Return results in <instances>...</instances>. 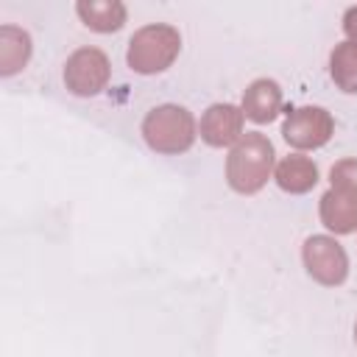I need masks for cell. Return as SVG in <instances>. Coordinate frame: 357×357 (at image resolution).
<instances>
[{"instance_id":"obj_12","label":"cell","mask_w":357,"mask_h":357,"mask_svg":"<svg viewBox=\"0 0 357 357\" xmlns=\"http://www.w3.org/2000/svg\"><path fill=\"white\" fill-rule=\"evenodd\" d=\"M31 59V36L17 25L0 28V75H14Z\"/></svg>"},{"instance_id":"obj_3","label":"cell","mask_w":357,"mask_h":357,"mask_svg":"<svg viewBox=\"0 0 357 357\" xmlns=\"http://www.w3.org/2000/svg\"><path fill=\"white\" fill-rule=\"evenodd\" d=\"M142 137L156 153H184L195 142V117L184 106L162 103L145 114Z\"/></svg>"},{"instance_id":"obj_13","label":"cell","mask_w":357,"mask_h":357,"mask_svg":"<svg viewBox=\"0 0 357 357\" xmlns=\"http://www.w3.org/2000/svg\"><path fill=\"white\" fill-rule=\"evenodd\" d=\"M329 75L340 92H357V45L340 42L329 53Z\"/></svg>"},{"instance_id":"obj_11","label":"cell","mask_w":357,"mask_h":357,"mask_svg":"<svg viewBox=\"0 0 357 357\" xmlns=\"http://www.w3.org/2000/svg\"><path fill=\"white\" fill-rule=\"evenodd\" d=\"M273 178L276 184L290 192V195H301V192H310L315 184H318V167L310 156H301V153H290L284 156L276 170H273Z\"/></svg>"},{"instance_id":"obj_8","label":"cell","mask_w":357,"mask_h":357,"mask_svg":"<svg viewBox=\"0 0 357 357\" xmlns=\"http://www.w3.org/2000/svg\"><path fill=\"white\" fill-rule=\"evenodd\" d=\"M243 114L251 120V123H271L279 109H282V89L273 78H257L245 86L243 92V103H240Z\"/></svg>"},{"instance_id":"obj_5","label":"cell","mask_w":357,"mask_h":357,"mask_svg":"<svg viewBox=\"0 0 357 357\" xmlns=\"http://www.w3.org/2000/svg\"><path fill=\"white\" fill-rule=\"evenodd\" d=\"M109 75H112V64L100 47H78L64 61V84L78 98L98 95L109 84Z\"/></svg>"},{"instance_id":"obj_10","label":"cell","mask_w":357,"mask_h":357,"mask_svg":"<svg viewBox=\"0 0 357 357\" xmlns=\"http://www.w3.org/2000/svg\"><path fill=\"white\" fill-rule=\"evenodd\" d=\"M75 14L81 17V22L89 31L98 33H114L126 25V6L120 0H78L75 3Z\"/></svg>"},{"instance_id":"obj_16","label":"cell","mask_w":357,"mask_h":357,"mask_svg":"<svg viewBox=\"0 0 357 357\" xmlns=\"http://www.w3.org/2000/svg\"><path fill=\"white\" fill-rule=\"evenodd\" d=\"M354 343H357V324H354Z\"/></svg>"},{"instance_id":"obj_2","label":"cell","mask_w":357,"mask_h":357,"mask_svg":"<svg viewBox=\"0 0 357 357\" xmlns=\"http://www.w3.org/2000/svg\"><path fill=\"white\" fill-rule=\"evenodd\" d=\"M178 50H181L178 28H173L167 22H151V25H142L139 31H134V36L128 39L126 61L134 73L153 75V73L167 70L176 61Z\"/></svg>"},{"instance_id":"obj_1","label":"cell","mask_w":357,"mask_h":357,"mask_svg":"<svg viewBox=\"0 0 357 357\" xmlns=\"http://www.w3.org/2000/svg\"><path fill=\"white\" fill-rule=\"evenodd\" d=\"M273 145L259 131H245L226 156V181L240 195L259 192L273 176Z\"/></svg>"},{"instance_id":"obj_7","label":"cell","mask_w":357,"mask_h":357,"mask_svg":"<svg viewBox=\"0 0 357 357\" xmlns=\"http://www.w3.org/2000/svg\"><path fill=\"white\" fill-rule=\"evenodd\" d=\"M243 109L234 103H212L201 117V139L212 148L234 145L243 137Z\"/></svg>"},{"instance_id":"obj_4","label":"cell","mask_w":357,"mask_h":357,"mask_svg":"<svg viewBox=\"0 0 357 357\" xmlns=\"http://www.w3.org/2000/svg\"><path fill=\"white\" fill-rule=\"evenodd\" d=\"M301 259L307 273L324 287H337L349 276V257L335 237H326V234L307 237L301 248Z\"/></svg>"},{"instance_id":"obj_6","label":"cell","mask_w":357,"mask_h":357,"mask_svg":"<svg viewBox=\"0 0 357 357\" xmlns=\"http://www.w3.org/2000/svg\"><path fill=\"white\" fill-rule=\"evenodd\" d=\"M332 131H335V120L324 106L293 109V112H287L284 126H282L284 142L298 151H315V148L326 145L332 139Z\"/></svg>"},{"instance_id":"obj_9","label":"cell","mask_w":357,"mask_h":357,"mask_svg":"<svg viewBox=\"0 0 357 357\" xmlns=\"http://www.w3.org/2000/svg\"><path fill=\"white\" fill-rule=\"evenodd\" d=\"M318 215H321V223L335 234H351L357 229V201L335 187H329L321 195Z\"/></svg>"},{"instance_id":"obj_14","label":"cell","mask_w":357,"mask_h":357,"mask_svg":"<svg viewBox=\"0 0 357 357\" xmlns=\"http://www.w3.org/2000/svg\"><path fill=\"white\" fill-rule=\"evenodd\" d=\"M329 181L335 190L351 195L357 201V159H340L329 170Z\"/></svg>"},{"instance_id":"obj_15","label":"cell","mask_w":357,"mask_h":357,"mask_svg":"<svg viewBox=\"0 0 357 357\" xmlns=\"http://www.w3.org/2000/svg\"><path fill=\"white\" fill-rule=\"evenodd\" d=\"M343 33L349 36L346 42H351V45H357V6H351V8H346V14H343Z\"/></svg>"}]
</instances>
